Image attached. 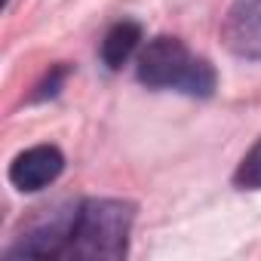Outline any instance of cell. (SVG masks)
<instances>
[{
  "mask_svg": "<svg viewBox=\"0 0 261 261\" xmlns=\"http://www.w3.org/2000/svg\"><path fill=\"white\" fill-rule=\"evenodd\" d=\"M136 206L123 200H83L74 212L65 258H105L117 261L129 249V230Z\"/></svg>",
  "mask_w": 261,
  "mask_h": 261,
  "instance_id": "cell-1",
  "label": "cell"
},
{
  "mask_svg": "<svg viewBox=\"0 0 261 261\" xmlns=\"http://www.w3.org/2000/svg\"><path fill=\"white\" fill-rule=\"evenodd\" d=\"M139 80L148 89H178L185 95L206 98L215 92V68L197 59L178 37H154L136 65Z\"/></svg>",
  "mask_w": 261,
  "mask_h": 261,
  "instance_id": "cell-2",
  "label": "cell"
},
{
  "mask_svg": "<svg viewBox=\"0 0 261 261\" xmlns=\"http://www.w3.org/2000/svg\"><path fill=\"white\" fill-rule=\"evenodd\" d=\"M77 206L68 209H53L31 221V227L19 237L13 249H7V258H65L68 240H71V224H74Z\"/></svg>",
  "mask_w": 261,
  "mask_h": 261,
  "instance_id": "cell-3",
  "label": "cell"
},
{
  "mask_svg": "<svg viewBox=\"0 0 261 261\" xmlns=\"http://www.w3.org/2000/svg\"><path fill=\"white\" fill-rule=\"evenodd\" d=\"M221 40L240 59H261V0H233L221 25Z\"/></svg>",
  "mask_w": 261,
  "mask_h": 261,
  "instance_id": "cell-4",
  "label": "cell"
},
{
  "mask_svg": "<svg viewBox=\"0 0 261 261\" xmlns=\"http://www.w3.org/2000/svg\"><path fill=\"white\" fill-rule=\"evenodd\" d=\"M65 169V157L59 148L53 145H37V148H28L22 151L13 166H10V181L19 188V191H40L46 185H53Z\"/></svg>",
  "mask_w": 261,
  "mask_h": 261,
  "instance_id": "cell-5",
  "label": "cell"
},
{
  "mask_svg": "<svg viewBox=\"0 0 261 261\" xmlns=\"http://www.w3.org/2000/svg\"><path fill=\"white\" fill-rule=\"evenodd\" d=\"M139 43H142V25L139 22H117L101 40V62L111 71H117L133 59Z\"/></svg>",
  "mask_w": 261,
  "mask_h": 261,
  "instance_id": "cell-6",
  "label": "cell"
},
{
  "mask_svg": "<svg viewBox=\"0 0 261 261\" xmlns=\"http://www.w3.org/2000/svg\"><path fill=\"white\" fill-rule=\"evenodd\" d=\"M233 185L240 191H261V139L252 145V151L240 160L233 172Z\"/></svg>",
  "mask_w": 261,
  "mask_h": 261,
  "instance_id": "cell-7",
  "label": "cell"
},
{
  "mask_svg": "<svg viewBox=\"0 0 261 261\" xmlns=\"http://www.w3.org/2000/svg\"><path fill=\"white\" fill-rule=\"evenodd\" d=\"M68 77V68H56L40 86H37V92H34V98H46V95H56L59 92V86H62V80Z\"/></svg>",
  "mask_w": 261,
  "mask_h": 261,
  "instance_id": "cell-8",
  "label": "cell"
},
{
  "mask_svg": "<svg viewBox=\"0 0 261 261\" xmlns=\"http://www.w3.org/2000/svg\"><path fill=\"white\" fill-rule=\"evenodd\" d=\"M4 4H10V0H4Z\"/></svg>",
  "mask_w": 261,
  "mask_h": 261,
  "instance_id": "cell-9",
  "label": "cell"
}]
</instances>
